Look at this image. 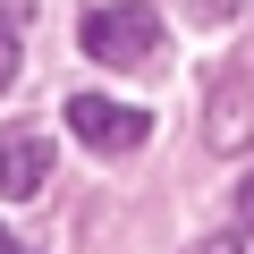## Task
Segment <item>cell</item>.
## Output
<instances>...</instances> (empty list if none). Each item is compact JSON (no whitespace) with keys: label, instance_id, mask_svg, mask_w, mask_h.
<instances>
[{"label":"cell","instance_id":"obj_2","mask_svg":"<svg viewBox=\"0 0 254 254\" xmlns=\"http://www.w3.org/2000/svg\"><path fill=\"white\" fill-rule=\"evenodd\" d=\"M68 136L85 144V153H136L144 136H153V119L136 110V102H110V93H68Z\"/></svg>","mask_w":254,"mask_h":254},{"label":"cell","instance_id":"obj_8","mask_svg":"<svg viewBox=\"0 0 254 254\" xmlns=\"http://www.w3.org/2000/svg\"><path fill=\"white\" fill-rule=\"evenodd\" d=\"M0 254H26V246H17V237H9V229H0Z\"/></svg>","mask_w":254,"mask_h":254},{"label":"cell","instance_id":"obj_5","mask_svg":"<svg viewBox=\"0 0 254 254\" xmlns=\"http://www.w3.org/2000/svg\"><path fill=\"white\" fill-rule=\"evenodd\" d=\"M187 254H254V246H246V237H195Z\"/></svg>","mask_w":254,"mask_h":254},{"label":"cell","instance_id":"obj_6","mask_svg":"<svg viewBox=\"0 0 254 254\" xmlns=\"http://www.w3.org/2000/svg\"><path fill=\"white\" fill-rule=\"evenodd\" d=\"M237 220H246V229H254V178H246V187H237Z\"/></svg>","mask_w":254,"mask_h":254},{"label":"cell","instance_id":"obj_1","mask_svg":"<svg viewBox=\"0 0 254 254\" xmlns=\"http://www.w3.org/2000/svg\"><path fill=\"white\" fill-rule=\"evenodd\" d=\"M85 51L102 68H144V60H161V17L144 0H110V9L85 17Z\"/></svg>","mask_w":254,"mask_h":254},{"label":"cell","instance_id":"obj_4","mask_svg":"<svg viewBox=\"0 0 254 254\" xmlns=\"http://www.w3.org/2000/svg\"><path fill=\"white\" fill-rule=\"evenodd\" d=\"M9 85H17V34L0 26V93H9Z\"/></svg>","mask_w":254,"mask_h":254},{"label":"cell","instance_id":"obj_7","mask_svg":"<svg viewBox=\"0 0 254 254\" xmlns=\"http://www.w3.org/2000/svg\"><path fill=\"white\" fill-rule=\"evenodd\" d=\"M229 9H237V0H203V17H229Z\"/></svg>","mask_w":254,"mask_h":254},{"label":"cell","instance_id":"obj_3","mask_svg":"<svg viewBox=\"0 0 254 254\" xmlns=\"http://www.w3.org/2000/svg\"><path fill=\"white\" fill-rule=\"evenodd\" d=\"M51 187V144L34 136V127H9V136H0V195H43Z\"/></svg>","mask_w":254,"mask_h":254}]
</instances>
